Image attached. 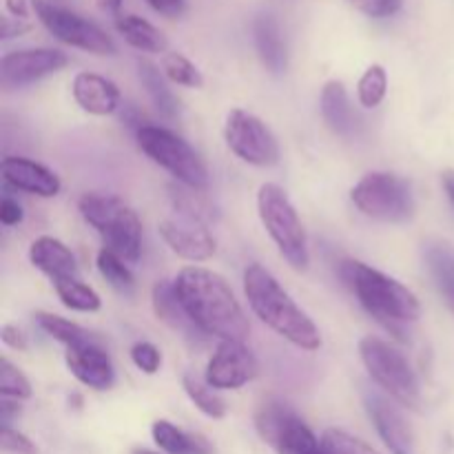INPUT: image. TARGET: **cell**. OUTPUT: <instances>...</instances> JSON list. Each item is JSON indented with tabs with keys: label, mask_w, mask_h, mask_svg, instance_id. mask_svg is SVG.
<instances>
[{
	"label": "cell",
	"mask_w": 454,
	"mask_h": 454,
	"mask_svg": "<svg viewBox=\"0 0 454 454\" xmlns=\"http://www.w3.org/2000/svg\"><path fill=\"white\" fill-rule=\"evenodd\" d=\"M0 27H3V29H0V38H3V40L16 38V35L27 34V31L31 29L29 22L18 20V18H13V16H4L3 25H0Z\"/></svg>",
	"instance_id": "cell-42"
},
{
	"label": "cell",
	"mask_w": 454,
	"mask_h": 454,
	"mask_svg": "<svg viewBox=\"0 0 454 454\" xmlns=\"http://www.w3.org/2000/svg\"><path fill=\"white\" fill-rule=\"evenodd\" d=\"M18 415H20V403L16 399H0V424H3V428H9Z\"/></svg>",
	"instance_id": "cell-43"
},
{
	"label": "cell",
	"mask_w": 454,
	"mask_h": 454,
	"mask_svg": "<svg viewBox=\"0 0 454 454\" xmlns=\"http://www.w3.org/2000/svg\"><path fill=\"white\" fill-rule=\"evenodd\" d=\"M224 140L239 160L253 167H275L279 162V145L273 131L248 111L233 109L226 115Z\"/></svg>",
	"instance_id": "cell-11"
},
{
	"label": "cell",
	"mask_w": 454,
	"mask_h": 454,
	"mask_svg": "<svg viewBox=\"0 0 454 454\" xmlns=\"http://www.w3.org/2000/svg\"><path fill=\"white\" fill-rule=\"evenodd\" d=\"M140 149L153 160L158 167L171 173L180 184L191 189L207 191L208 189V171L193 146L180 137L177 133L168 131L155 124H142L136 131Z\"/></svg>",
	"instance_id": "cell-7"
},
{
	"label": "cell",
	"mask_w": 454,
	"mask_h": 454,
	"mask_svg": "<svg viewBox=\"0 0 454 454\" xmlns=\"http://www.w3.org/2000/svg\"><path fill=\"white\" fill-rule=\"evenodd\" d=\"M74 100L91 115H111L120 106V89L114 80L82 71L74 78Z\"/></svg>",
	"instance_id": "cell-18"
},
{
	"label": "cell",
	"mask_w": 454,
	"mask_h": 454,
	"mask_svg": "<svg viewBox=\"0 0 454 454\" xmlns=\"http://www.w3.org/2000/svg\"><path fill=\"white\" fill-rule=\"evenodd\" d=\"M146 3L164 18H180L186 12V0H146Z\"/></svg>",
	"instance_id": "cell-40"
},
{
	"label": "cell",
	"mask_w": 454,
	"mask_h": 454,
	"mask_svg": "<svg viewBox=\"0 0 454 454\" xmlns=\"http://www.w3.org/2000/svg\"><path fill=\"white\" fill-rule=\"evenodd\" d=\"M151 434L155 446L164 454H213V446L202 434L186 433L167 419L155 421Z\"/></svg>",
	"instance_id": "cell-23"
},
{
	"label": "cell",
	"mask_w": 454,
	"mask_h": 454,
	"mask_svg": "<svg viewBox=\"0 0 454 454\" xmlns=\"http://www.w3.org/2000/svg\"><path fill=\"white\" fill-rule=\"evenodd\" d=\"M253 38H255L257 53L270 74H282L288 65L286 43H284L282 29L273 13L262 12L253 22Z\"/></svg>",
	"instance_id": "cell-20"
},
{
	"label": "cell",
	"mask_w": 454,
	"mask_h": 454,
	"mask_svg": "<svg viewBox=\"0 0 454 454\" xmlns=\"http://www.w3.org/2000/svg\"><path fill=\"white\" fill-rule=\"evenodd\" d=\"M35 324H38V328L44 333V335L60 341V344H65L67 348L74 344H80V341L84 340H91V333L84 331V328L78 326L75 322H69V319L65 317H58V315L35 313Z\"/></svg>",
	"instance_id": "cell-30"
},
{
	"label": "cell",
	"mask_w": 454,
	"mask_h": 454,
	"mask_svg": "<svg viewBox=\"0 0 454 454\" xmlns=\"http://www.w3.org/2000/svg\"><path fill=\"white\" fill-rule=\"evenodd\" d=\"M340 275L359 304L397 340H403V324L419 319L421 304L417 295L390 275L357 260L341 262Z\"/></svg>",
	"instance_id": "cell-3"
},
{
	"label": "cell",
	"mask_w": 454,
	"mask_h": 454,
	"mask_svg": "<svg viewBox=\"0 0 454 454\" xmlns=\"http://www.w3.org/2000/svg\"><path fill=\"white\" fill-rule=\"evenodd\" d=\"M244 293L253 313L270 331L301 350H317L322 335L313 319L291 300L278 279L262 264H248L244 270Z\"/></svg>",
	"instance_id": "cell-2"
},
{
	"label": "cell",
	"mask_w": 454,
	"mask_h": 454,
	"mask_svg": "<svg viewBox=\"0 0 454 454\" xmlns=\"http://www.w3.org/2000/svg\"><path fill=\"white\" fill-rule=\"evenodd\" d=\"M171 202L173 208L177 211V215L184 217V220L200 222V224H207L213 220L215 211L211 208L207 198H202V191L191 189V186H171Z\"/></svg>",
	"instance_id": "cell-28"
},
{
	"label": "cell",
	"mask_w": 454,
	"mask_h": 454,
	"mask_svg": "<svg viewBox=\"0 0 454 454\" xmlns=\"http://www.w3.org/2000/svg\"><path fill=\"white\" fill-rule=\"evenodd\" d=\"M115 29L131 47L146 53H168V40L162 31L140 16H120L115 20Z\"/></svg>",
	"instance_id": "cell-24"
},
{
	"label": "cell",
	"mask_w": 454,
	"mask_h": 454,
	"mask_svg": "<svg viewBox=\"0 0 454 454\" xmlns=\"http://www.w3.org/2000/svg\"><path fill=\"white\" fill-rule=\"evenodd\" d=\"M0 168H3V180L12 189L38 195V198H56L60 193V177L34 160L7 155Z\"/></svg>",
	"instance_id": "cell-17"
},
{
	"label": "cell",
	"mask_w": 454,
	"mask_h": 454,
	"mask_svg": "<svg viewBox=\"0 0 454 454\" xmlns=\"http://www.w3.org/2000/svg\"><path fill=\"white\" fill-rule=\"evenodd\" d=\"M53 291L67 309L78 310V313H96L102 306L100 295L89 284H84L82 278L58 279L53 282Z\"/></svg>",
	"instance_id": "cell-27"
},
{
	"label": "cell",
	"mask_w": 454,
	"mask_h": 454,
	"mask_svg": "<svg viewBox=\"0 0 454 454\" xmlns=\"http://www.w3.org/2000/svg\"><path fill=\"white\" fill-rule=\"evenodd\" d=\"M78 208L84 222L98 231L105 248L131 264L140 260L142 222L129 204L115 195L87 193L80 198Z\"/></svg>",
	"instance_id": "cell-4"
},
{
	"label": "cell",
	"mask_w": 454,
	"mask_h": 454,
	"mask_svg": "<svg viewBox=\"0 0 454 454\" xmlns=\"http://www.w3.org/2000/svg\"><path fill=\"white\" fill-rule=\"evenodd\" d=\"M182 388L189 395L193 406L198 408L200 412H204L207 417H211V419H222V417L226 415L224 399H222L215 390H211V386H208L207 381L198 380L195 375L186 372V375L182 377Z\"/></svg>",
	"instance_id": "cell-29"
},
{
	"label": "cell",
	"mask_w": 454,
	"mask_h": 454,
	"mask_svg": "<svg viewBox=\"0 0 454 454\" xmlns=\"http://www.w3.org/2000/svg\"><path fill=\"white\" fill-rule=\"evenodd\" d=\"M177 300L191 322L220 341H244L248 337V319L235 300L229 282L202 266H186L173 279Z\"/></svg>",
	"instance_id": "cell-1"
},
{
	"label": "cell",
	"mask_w": 454,
	"mask_h": 454,
	"mask_svg": "<svg viewBox=\"0 0 454 454\" xmlns=\"http://www.w3.org/2000/svg\"><path fill=\"white\" fill-rule=\"evenodd\" d=\"M359 357H362L371 380L393 402L402 403V406L411 408V411H419V380H417L415 371L408 364V359L403 357V353H399L388 341L368 335L359 341Z\"/></svg>",
	"instance_id": "cell-6"
},
{
	"label": "cell",
	"mask_w": 454,
	"mask_h": 454,
	"mask_svg": "<svg viewBox=\"0 0 454 454\" xmlns=\"http://www.w3.org/2000/svg\"><path fill=\"white\" fill-rule=\"evenodd\" d=\"M257 213L284 260L295 270L309 269V239L286 191L270 182L262 184L257 193Z\"/></svg>",
	"instance_id": "cell-5"
},
{
	"label": "cell",
	"mask_w": 454,
	"mask_h": 454,
	"mask_svg": "<svg viewBox=\"0 0 454 454\" xmlns=\"http://www.w3.org/2000/svg\"><path fill=\"white\" fill-rule=\"evenodd\" d=\"M350 200L366 217L386 224H402L415 215L411 184L393 173H368L350 191Z\"/></svg>",
	"instance_id": "cell-8"
},
{
	"label": "cell",
	"mask_w": 454,
	"mask_h": 454,
	"mask_svg": "<svg viewBox=\"0 0 454 454\" xmlns=\"http://www.w3.org/2000/svg\"><path fill=\"white\" fill-rule=\"evenodd\" d=\"M96 264L102 278L109 282V286H114L115 291L124 293V295H131L133 288H136V278H133V273L129 270V266L124 264L122 257L111 253L109 248H102V251L98 253Z\"/></svg>",
	"instance_id": "cell-31"
},
{
	"label": "cell",
	"mask_w": 454,
	"mask_h": 454,
	"mask_svg": "<svg viewBox=\"0 0 454 454\" xmlns=\"http://www.w3.org/2000/svg\"><path fill=\"white\" fill-rule=\"evenodd\" d=\"M22 217H25V213H22L20 202L9 198V195H4V198L0 200V222H3L4 226H16L20 224Z\"/></svg>",
	"instance_id": "cell-39"
},
{
	"label": "cell",
	"mask_w": 454,
	"mask_h": 454,
	"mask_svg": "<svg viewBox=\"0 0 454 454\" xmlns=\"http://www.w3.org/2000/svg\"><path fill=\"white\" fill-rule=\"evenodd\" d=\"M4 7H7L9 16L18 18V20H25L29 16V0H4Z\"/></svg>",
	"instance_id": "cell-44"
},
{
	"label": "cell",
	"mask_w": 454,
	"mask_h": 454,
	"mask_svg": "<svg viewBox=\"0 0 454 454\" xmlns=\"http://www.w3.org/2000/svg\"><path fill=\"white\" fill-rule=\"evenodd\" d=\"M364 403L380 433L381 442L393 454H415V437L411 426L403 419L402 411L393 403V399L384 397L377 390H364Z\"/></svg>",
	"instance_id": "cell-14"
},
{
	"label": "cell",
	"mask_w": 454,
	"mask_h": 454,
	"mask_svg": "<svg viewBox=\"0 0 454 454\" xmlns=\"http://www.w3.org/2000/svg\"><path fill=\"white\" fill-rule=\"evenodd\" d=\"M442 184H443V191H446L448 200L454 204V171L452 168H446V171L442 173Z\"/></svg>",
	"instance_id": "cell-45"
},
{
	"label": "cell",
	"mask_w": 454,
	"mask_h": 454,
	"mask_svg": "<svg viewBox=\"0 0 454 454\" xmlns=\"http://www.w3.org/2000/svg\"><path fill=\"white\" fill-rule=\"evenodd\" d=\"M137 75H140L142 84H145L146 93H149V98L153 100L160 115L167 120H176L177 115H180V105H177V98L173 96V91L168 89L162 71H160L153 62L137 60Z\"/></svg>",
	"instance_id": "cell-25"
},
{
	"label": "cell",
	"mask_w": 454,
	"mask_h": 454,
	"mask_svg": "<svg viewBox=\"0 0 454 454\" xmlns=\"http://www.w3.org/2000/svg\"><path fill=\"white\" fill-rule=\"evenodd\" d=\"M0 340H3L4 346H9V348H13V350L29 348L25 333H22L18 326H13V324H4V326L0 328Z\"/></svg>",
	"instance_id": "cell-41"
},
{
	"label": "cell",
	"mask_w": 454,
	"mask_h": 454,
	"mask_svg": "<svg viewBox=\"0 0 454 454\" xmlns=\"http://www.w3.org/2000/svg\"><path fill=\"white\" fill-rule=\"evenodd\" d=\"M35 16L44 29L69 47L96 53V56H115V43L96 22L87 20L60 0H31Z\"/></svg>",
	"instance_id": "cell-9"
},
{
	"label": "cell",
	"mask_w": 454,
	"mask_h": 454,
	"mask_svg": "<svg viewBox=\"0 0 454 454\" xmlns=\"http://www.w3.org/2000/svg\"><path fill=\"white\" fill-rule=\"evenodd\" d=\"M158 231L164 244L182 260L207 262L215 253V238L207 224L180 217V220H162Z\"/></svg>",
	"instance_id": "cell-16"
},
{
	"label": "cell",
	"mask_w": 454,
	"mask_h": 454,
	"mask_svg": "<svg viewBox=\"0 0 454 454\" xmlns=\"http://www.w3.org/2000/svg\"><path fill=\"white\" fill-rule=\"evenodd\" d=\"M162 71L171 82L180 84V87H189V89H202L204 87V75L193 62L189 60L186 56L177 51H168L164 53L162 58Z\"/></svg>",
	"instance_id": "cell-32"
},
{
	"label": "cell",
	"mask_w": 454,
	"mask_h": 454,
	"mask_svg": "<svg viewBox=\"0 0 454 454\" xmlns=\"http://www.w3.org/2000/svg\"><path fill=\"white\" fill-rule=\"evenodd\" d=\"M98 7L106 13H114L120 18V9H122V0H98Z\"/></svg>",
	"instance_id": "cell-46"
},
{
	"label": "cell",
	"mask_w": 454,
	"mask_h": 454,
	"mask_svg": "<svg viewBox=\"0 0 454 454\" xmlns=\"http://www.w3.org/2000/svg\"><path fill=\"white\" fill-rule=\"evenodd\" d=\"M386 91H388V75H386L384 67H368L357 84L359 105H362L364 109H375V106H380L381 100L386 98Z\"/></svg>",
	"instance_id": "cell-33"
},
{
	"label": "cell",
	"mask_w": 454,
	"mask_h": 454,
	"mask_svg": "<svg viewBox=\"0 0 454 454\" xmlns=\"http://www.w3.org/2000/svg\"><path fill=\"white\" fill-rule=\"evenodd\" d=\"M0 443H3V450L9 454H38V448L34 446V442L22 433H18V430H13L12 426L3 428Z\"/></svg>",
	"instance_id": "cell-38"
},
{
	"label": "cell",
	"mask_w": 454,
	"mask_h": 454,
	"mask_svg": "<svg viewBox=\"0 0 454 454\" xmlns=\"http://www.w3.org/2000/svg\"><path fill=\"white\" fill-rule=\"evenodd\" d=\"M260 437L278 454H326L313 430L282 402H269L255 417Z\"/></svg>",
	"instance_id": "cell-10"
},
{
	"label": "cell",
	"mask_w": 454,
	"mask_h": 454,
	"mask_svg": "<svg viewBox=\"0 0 454 454\" xmlns=\"http://www.w3.org/2000/svg\"><path fill=\"white\" fill-rule=\"evenodd\" d=\"M319 106H322L324 122L328 124L333 133L344 137L353 136L355 127H357V118L353 114V106H350L346 87L340 80H331V82L324 84Z\"/></svg>",
	"instance_id": "cell-21"
},
{
	"label": "cell",
	"mask_w": 454,
	"mask_h": 454,
	"mask_svg": "<svg viewBox=\"0 0 454 454\" xmlns=\"http://www.w3.org/2000/svg\"><path fill=\"white\" fill-rule=\"evenodd\" d=\"M29 262L40 273L47 275L51 284L58 282V279L80 278L78 262H75L71 248L65 247L60 239L51 238V235H40L38 239L31 242Z\"/></svg>",
	"instance_id": "cell-19"
},
{
	"label": "cell",
	"mask_w": 454,
	"mask_h": 454,
	"mask_svg": "<svg viewBox=\"0 0 454 454\" xmlns=\"http://www.w3.org/2000/svg\"><path fill=\"white\" fill-rule=\"evenodd\" d=\"M322 443L326 454H380L359 437H353L346 430L337 428H328L322 434Z\"/></svg>",
	"instance_id": "cell-35"
},
{
	"label": "cell",
	"mask_w": 454,
	"mask_h": 454,
	"mask_svg": "<svg viewBox=\"0 0 454 454\" xmlns=\"http://www.w3.org/2000/svg\"><path fill=\"white\" fill-rule=\"evenodd\" d=\"M131 454H162V452H155V450H146V448H136Z\"/></svg>",
	"instance_id": "cell-47"
},
{
	"label": "cell",
	"mask_w": 454,
	"mask_h": 454,
	"mask_svg": "<svg viewBox=\"0 0 454 454\" xmlns=\"http://www.w3.org/2000/svg\"><path fill=\"white\" fill-rule=\"evenodd\" d=\"M344 3L368 18H390L403 7V0H344Z\"/></svg>",
	"instance_id": "cell-36"
},
{
	"label": "cell",
	"mask_w": 454,
	"mask_h": 454,
	"mask_svg": "<svg viewBox=\"0 0 454 454\" xmlns=\"http://www.w3.org/2000/svg\"><path fill=\"white\" fill-rule=\"evenodd\" d=\"M67 65L69 58L60 49H18L4 53L0 60V82L4 89H20L65 69Z\"/></svg>",
	"instance_id": "cell-12"
},
{
	"label": "cell",
	"mask_w": 454,
	"mask_h": 454,
	"mask_svg": "<svg viewBox=\"0 0 454 454\" xmlns=\"http://www.w3.org/2000/svg\"><path fill=\"white\" fill-rule=\"evenodd\" d=\"M257 359L244 341H220L215 355L208 359L204 381L213 390H238L257 377Z\"/></svg>",
	"instance_id": "cell-13"
},
{
	"label": "cell",
	"mask_w": 454,
	"mask_h": 454,
	"mask_svg": "<svg viewBox=\"0 0 454 454\" xmlns=\"http://www.w3.org/2000/svg\"><path fill=\"white\" fill-rule=\"evenodd\" d=\"M0 395L7 399H16V402H25L34 395L29 380L7 357L0 359Z\"/></svg>",
	"instance_id": "cell-34"
},
{
	"label": "cell",
	"mask_w": 454,
	"mask_h": 454,
	"mask_svg": "<svg viewBox=\"0 0 454 454\" xmlns=\"http://www.w3.org/2000/svg\"><path fill=\"white\" fill-rule=\"evenodd\" d=\"M426 262L437 288L454 309V248L442 242L430 244L426 248Z\"/></svg>",
	"instance_id": "cell-26"
},
{
	"label": "cell",
	"mask_w": 454,
	"mask_h": 454,
	"mask_svg": "<svg viewBox=\"0 0 454 454\" xmlns=\"http://www.w3.org/2000/svg\"><path fill=\"white\" fill-rule=\"evenodd\" d=\"M131 359L146 375H155L160 366H162V353L153 344H149V341H137L131 348Z\"/></svg>",
	"instance_id": "cell-37"
},
{
	"label": "cell",
	"mask_w": 454,
	"mask_h": 454,
	"mask_svg": "<svg viewBox=\"0 0 454 454\" xmlns=\"http://www.w3.org/2000/svg\"><path fill=\"white\" fill-rule=\"evenodd\" d=\"M153 310L158 315V319H162L164 324H168L176 331L184 333L186 340H193V337H198V333H202L191 322L184 306L177 300L176 286L168 279H162V282H158L153 286Z\"/></svg>",
	"instance_id": "cell-22"
},
{
	"label": "cell",
	"mask_w": 454,
	"mask_h": 454,
	"mask_svg": "<svg viewBox=\"0 0 454 454\" xmlns=\"http://www.w3.org/2000/svg\"><path fill=\"white\" fill-rule=\"evenodd\" d=\"M67 368L80 384L93 390H109L115 381L114 362L96 340H84L67 348Z\"/></svg>",
	"instance_id": "cell-15"
}]
</instances>
